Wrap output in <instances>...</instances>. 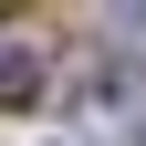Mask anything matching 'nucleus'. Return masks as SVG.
<instances>
[{
	"mask_svg": "<svg viewBox=\"0 0 146 146\" xmlns=\"http://www.w3.org/2000/svg\"><path fill=\"white\" fill-rule=\"evenodd\" d=\"M31 84H42V73H31V52H0V115H11V104H31Z\"/></svg>",
	"mask_w": 146,
	"mask_h": 146,
	"instance_id": "obj_1",
	"label": "nucleus"
},
{
	"mask_svg": "<svg viewBox=\"0 0 146 146\" xmlns=\"http://www.w3.org/2000/svg\"><path fill=\"white\" fill-rule=\"evenodd\" d=\"M136 146H146V125H136Z\"/></svg>",
	"mask_w": 146,
	"mask_h": 146,
	"instance_id": "obj_2",
	"label": "nucleus"
}]
</instances>
